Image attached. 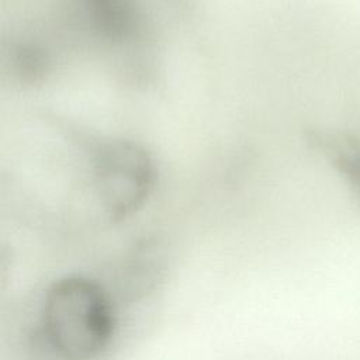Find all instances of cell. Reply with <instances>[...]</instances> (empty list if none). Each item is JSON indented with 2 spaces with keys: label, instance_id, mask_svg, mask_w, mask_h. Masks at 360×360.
Returning a JSON list of instances; mask_svg holds the SVG:
<instances>
[{
  "label": "cell",
  "instance_id": "6da1fadb",
  "mask_svg": "<svg viewBox=\"0 0 360 360\" xmlns=\"http://www.w3.org/2000/svg\"><path fill=\"white\" fill-rule=\"evenodd\" d=\"M115 315L108 294L80 274L56 280L45 292L41 335L59 360H94L110 345Z\"/></svg>",
  "mask_w": 360,
  "mask_h": 360
},
{
  "label": "cell",
  "instance_id": "7a4b0ae2",
  "mask_svg": "<svg viewBox=\"0 0 360 360\" xmlns=\"http://www.w3.org/2000/svg\"><path fill=\"white\" fill-rule=\"evenodd\" d=\"M307 141L345 179L360 210V139L350 132L311 129Z\"/></svg>",
  "mask_w": 360,
  "mask_h": 360
}]
</instances>
